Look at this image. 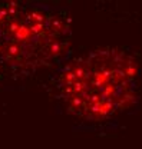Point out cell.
<instances>
[{
    "label": "cell",
    "mask_w": 142,
    "mask_h": 149,
    "mask_svg": "<svg viewBox=\"0 0 142 149\" xmlns=\"http://www.w3.org/2000/svg\"><path fill=\"white\" fill-rule=\"evenodd\" d=\"M138 68L122 50L89 52L69 63L59 79L68 111L89 122H101L125 111L135 99Z\"/></svg>",
    "instance_id": "1"
},
{
    "label": "cell",
    "mask_w": 142,
    "mask_h": 149,
    "mask_svg": "<svg viewBox=\"0 0 142 149\" xmlns=\"http://www.w3.org/2000/svg\"><path fill=\"white\" fill-rule=\"evenodd\" d=\"M69 23L50 6L10 3L0 7V66L12 74L35 73L63 55Z\"/></svg>",
    "instance_id": "2"
}]
</instances>
